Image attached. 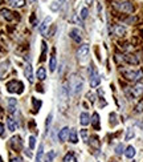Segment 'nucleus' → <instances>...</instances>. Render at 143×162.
I'll use <instances>...</instances> for the list:
<instances>
[{
    "instance_id": "nucleus-1",
    "label": "nucleus",
    "mask_w": 143,
    "mask_h": 162,
    "mask_svg": "<svg viewBox=\"0 0 143 162\" xmlns=\"http://www.w3.org/2000/svg\"><path fill=\"white\" fill-rule=\"evenodd\" d=\"M7 90H8L9 93H19L20 94V93H23V90H24V85L20 81L12 80V81L7 83Z\"/></svg>"
},
{
    "instance_id": "nucleus-2",
    "label": "nucleus",
    "mask_w": 143,
    "mask_h": 162,
    "mask_svg": "<svg viewBox=\"0 0 143 162\" xmlns=\"http://www.w3.org/2000/svg\"><path fill=\"white\" fill-rule=\"evenodd\" d=\"M122 73L127 80H131V81H138L143 77L142 69H138V71H124V69H122Z\"/></svg>"
},
{
    "instance_id": "nucleus-3",
    "label": "nucleus",
    "mask_w": 143,
    "mask_h": 162,
    "mask_svg": "<svg viewBox=\"0 0 143 162\" xmlns=\"http://www.w3.org/2000/svg\"><path fill=\"white\" fill-rule=\"evenodd\" d=\"M124 93H126V96L130 98V100H133V98L138 97V96H141L143 93V85L138 84V85H135L133 88H129V89H126V90H124Z\"/></svg>"
},
{
    "instance_id": "nucleus-4",
    "label": "nucleus",
    "mask_w": 143,
    "mask_h": 162,
    "mask_svg": "<svg viewBox=\"0 0 143 162\" xmlns=\"http://www.w3.org/2000/svg\"><path fill=\"white\" fill-rule=\"evenodd\" d=\"M114 7L126 13H131L134 11V7L130 2H114Z\"/></svg>"
},
{
    "instance_id": "nucleus-5",
    "label": "nucleus",
    "mask_w": 143,
    "mask_h": 162,
    "mask_svg": "<svg viewBox=\"0 0 143 162\" xmlns=\"http://www.w3.org/2000/svg\"><path fill=\"white\" fill-rule=\"evenodd\" d=\"M82 88H83V81L81 79H78V77H76V79L72 81V92L74 94H78L82 90Z\"/></svg>"
},
{
    "instance_id": "nucleus-6",
    "label": "nucleus",
    "mask_w": 143,
    "mask_h": 162,
    "mask_svg": "<svg viewBox=\"0 0 143 162\" xmlns=\"http://www.w3.org/2000/svg\"><path fill=\"white\" fill-rule=\"evenodd\" d=\"M9 143H11V148H12L13 150H16V152H19V150H21V148H23V142H21V138L19 137V136L11 138Z\"/></svg>"
},
{
    "instance_id": "nucleus-7",
    "label": "nucleus",
    "mask_w": 143,
    "mask_h": 162,
    "mask_svg": "<svg viewBox=\"0 0 143 162\" xmlns=\"http://www.w3.org/2000/svg\"><path fill=\"white\" fill-rule=\"evenodd\" d=\"M87 55H89V45H87V44H82V45L78 48V51H77V56H78L80 60H83Z\"/></svg>"
},
{
    "instance_id": "nucleus-8",
    "label": "nucleus",
    "mask_w": 143,
    "mask_h": 162,
    "mask_svg": "<svg viewBox=\"0 0 143 162\" xmlns=\"http://www.w3.org/2000/svg\"><path fill=\"white\" fill-rule=\"evenodd\" d=\"M122 60L126 61V62H129V64H133V65L139 64V58L135 56V55H123Z\"/></svg>"
},
{
    "instance_id": "nucleus-9",
    "label": "nucleus",
    "mask_w": 143,
    "mask_h": 162,
    "mask_svg": "<svg viewBox=\"0 0 143 162\" xmlns=\"http://www.w3.org/2000/svg\"><path fill=\"white\" fill-rule=\"evenodd\" d=\"M69 36L74 40L76 43H81V40H82V35H81V32H80V29H77V28H73L72 31H70V33H69Z\"/></svg>"
},
{
    "instance_id": "nucleus-10",
    "label": "nucleus",
    "mask_w": 143,
    "mask_h": 162,
    "mask_svg": "<svg viewBox=\"0 0 143 162\" xmlns=\"http://www.w3.org/2000/svg\"><path fill=\"white\" fill-rule=\"evenodd\" d=\"M50 21H52V17H50V16H46L45 19H44V21L41 23V25H40V33L45 35V32H46V28L49 27Z\"/></svg>"
},
{
    "instance_id": "nucleus-11",
    "label": "nucleus",
    "mask_w": 143,
    "mask_h": 162,
    "mask_svg": "<svg viewBox=\"0 0 143 162\" xmlns=\"http://www.w3.org/2000/svg\"><path fill=\"white\" fill-rule=\"evenodd\" d=\"M69 132H70L69 128H62L60 130V133H58V139H60L61 142L66 141V139L69 138Z\"/></svg>"
},
{
    "instance_id": "nucleus-12",
    "label": "nucleus",
    "mask_w": 143,
    "mask_h": 162,
    "mask_svg": "<svg viewBox=\"0 0 143 162\" xmlns=\"http://www.w3.org/2000/svg\"><path fill=\"white\" fill-rule=\"evenodd\" d=\"M24 75H25V77H27V80L29 81V83H32V81H33V72H32V65L31 64L25 65Z\"/></svg>"
},
{
    "instance_id": "nucleus-13",
    "label": "nucleus",
    "mask_w": 143,
    "mask_h": 162,
    "mask_svg": "<svg viewBox=\"0 0 143 162\" xmlns=\"http://www.w3.org/2000/svg\"><path fill=\"white\" fill-rule=\"evenodd\" d=\"M100 81H101V79H100V76L97 75V72H94L93 75H90V86L91 88H95V86L100 85Z\"/></svg>"
},
{
    "instance_id": "nucleus-14",
    "label": "nucleus",
    "mask_w": 143,
    "mask_h": 162,
    "mask_svg": "<svg viewBox=\"0 0 143 162\" xmlns=\"http://www.w3.org/2000/svg\"><path fill=\"white\" fill-rule=\"evenodd\" d=\"M80 124H81L82 126H86V125L90 124V116L87 114L86 112H83L80 114Z\"/></svg>"
},
{
    "instance_id": "nucleus-15",
    "label": "nucleus",
    "mask_w": 143,
    "mask_h": 162,
    "mask_svg": "<svg viewBox=\"0 0 143 162\" xmlns=\"http://www.w3.org/2000/svg\"><path fill=\"white\" fill-rule=\"evenodd\" d=\"M91 124H93V128L95 130H100V116L98 113H94L93 117H91Z\"/></svg>"
},
{
    "instance_id": "nucleus-16",
    "label": "nucleus",
    "mask_w": 143,
    "mask_h": 162,
    "mask_svg": "<svg viewBox=\"0 0 143 162\" xmlns=\"http://www.w3.org/2000/svg\"><path fill=\"white\" fill-rule=\"evenodd\" d=\"M61 97L64 98V100H68V97H69V88H68L66 83H64L61 86Z\"/></svg>"
},
{
    "instance_id": "nucleus-17",
    "label": "nucleus",
    "mask_w": 143,
    "mask_h": 162,
    "mask_svg": "<svg viewBox=\"0 0 143 162\" xmlns=\"http://www.w3.org/2000/svg\"><path fill=\"white\" fill-rule=\"evenodd\" d=\"M16 104H17V101L15 100V98H8V110H9V113L16 112Z\"/></svg>"
},
{
    "instance_id": "nucleus-18",
    "label": "nucleus",
    "mask_w": 143,
    "mask_h": 162,
    "mask_svg": "<svg viewBox=\"0 0 143 162\" xmlns=\"http://www.w3.org/2000/svg\"><path fill=\"white\" fill-rule=\"evenodd\" d=\"M7 126H8V130H11V132L16 130V122H15V120L12 117H8V118H7Z\"/></svg>"
},
{
    "instance_id": "nucleus-19",
    "label": "nucleus",
    "mask_w": 143,
    "mask_h": 162,
    "mask_svg": "<svg viewBox=\"0 0 143 162\" xmlns=\"http://www.w3.org/2000/svg\"><path fill=\"white\" fill-rule=\"evenodd\" d=\"M8 65H9L8 61H4L0 64V79H3V76H4L5 72L8 71Z\"/></svg>"
},
{
    "instance_id": "nucleus-20",
    "label": "nucleus",
    "mask_w": 143,
    "mask_h": 162,
    "mask_svg": "<svg viewBox=\"0 0 143 162\" xmlns=\"http://www.w3.org/2000/svg\"><path fill=\"white\" fill-rule=\"evenodd\" d=\"M124 156L127 158H133L135 156V148L134 146H127L126 150H124Z\"/></svg>"
},
{
    "instance_id": "nucleus-21",
    "label": "nucleus",
    "mask_w": 143,
    "mask_h": 162,
    "mask_svg": "<svg viewBox=\"0 0 143 162\" xmlns=\"http://www.w3.org/2000/svg\"><path fill=\"white\" fill-rule=\"evenodd\" d=\"M36 77H37L39 80H45V77H46V72H45V69H44L43 67H40L37 69V73H36Z\"/></svg>"
},
{
    "instance_id": "nucleus-22",
    "label": "nucleus",
    "mask_w": 143,
    "mask_h": 162,
    "mask_svg": "<svg viewBox=\"0 0 143 162\" xmlns=\"http://www.w3.org/2000/svg\"><path fill=\"white\" fill-rule=\"evenodd\" d=\"M69 141L73 142V143H77V142H78V138H77V132H76V129H72V130L69 132Z\"/></svg>"
},
{
    "instance_id": "nucleus-23",
    "label": "nucleus",
    "mask_w": 143,
    "mask_h": 162,
    "mask_svg": "<svg viewBox=\"0 0 143 162\" xmlns=\"http://www.w3.org/2000/svg\"><path fill=\"white\" fill-rule=\"evenodd\" d=\"M56 67H57L56 56H54V55H52V56H50V61H49V69H50V72H53L54 69H56Z\"/></svg>"
},
{
    "instance_id": "nucleus-24",
    "label": "nucleus",
    "mask_w": 143,
    "mask_h": 162,
    "mask_svg": "<svg viewBox=\"0 0 143 162\" xmlns=\"http://www.w3.org/2000/svg\"><path fill=\"white\" fill-rule=\"evenodd\" d=\"M32 104H33V112H35V113H37V112H39V109L41 108V101H39L37 98L32 97Z\"/></svg>"
},
{
    "instance_id": "nucleus-25",
    "label": "nucleus",
    "mask_w": 143,
    "mask_h": 162,
    "mask_svg": "<svg viewBox=\"0 0 143 162\" xmlns=\"http://www.w3.org/2000/svg\"><path fill=\"white\" fill-rule=\"evenodd\" d=\"M114 32H115V35H118V36H123L124 32H126V28L122 27V25H115Z\"/></svg>"
},
{
    "instance_id": "nucleus-26",
    "label": "nucleus",
    "mask_w": 143,
    "mask_h": 162,
    "mask_svg": "<svg viewBox=\"0 0 143 162\" xmlns=\"http://www.w3.org/2000/svg\"><path fill=\"white\" fill-rule=\"evenodd\" d=\"M2 16L4 17L5 20H12L13 19V15H12V12H9L8 9H2Z\"/></svg>"
},
{
    "instance_id": "nucleus-27",
    "label": "nucleus",
    "mask_w": 143,
    "mask_h": 162,
    "mask_svg": "<svg viewBox=\"0 0 143 162\" xmlns=\"http://www.w3.org/2000/svg\"><path fill=\"white\" fill-rule=\"evenodd\" d=\"M54 157H56V152L50 150V152L45 156V158H44V162H52V161L54 160Z\"/></svg>"
},
{
    "instance_id": "nucleus-28",
    "label": "nucleus",
    "mask_w": 143,
    "mask_h": 162,
    "mask_svg": "<svg viewBox=\"0 0 143 162\" xmlns=\"http://www.w3.org/2000/svg\"><path fill=\"white\" fill-rule=\"evenodd\" d=\"M41 48H43V51H41V57H40V61H44L45 60V57H46V43L45 41H41Z\"/></svg>"
},
{
    "instance_id": "nucleus-29",
    "label": "nucleus",
    "mask_w": 143,
    "mask_h": 162,
    "mask_svg": "<svg viewBox=\"0 0 143 162\" xmlns=\"http://www.w3.org/2000/svg\"><path fill=\"white\" fill-rule=\"evenodd\" d=\"M43 156H44V145H40L39 152H37V156H36V162H41Z\"/></svg>"
},
{
    "instance_id": "nucleus-30",
    "label": "nucleus",
    "mask_w": 143,
    "mask_h": 162,
    "mask_svg": "<svg viewBox=\"0 0 143 162\" xmlns=\"http://www.w3.org/2000/svg\"><path fill=\"white\" fill-rule=\"evenodd\" d=\"M64 162H77V158L74 154H72V153H68L66 156L64 157Z\"/></svg>"
},
{
    "instance_id": "nucleus-31",
    "label": "nucleus",
    "mask_w": 143,
    "mask_h": 162,
    "mask_svg": "<svg viewBox=\"0 0 143 162\" xmlns=\"http://www.w3.org/2000/svg\"><path fill=\"white\" fill-rule=\"evenodd\" d=\"M87 15H89V11H87L86 7H82L81 11H80V16H81V19H86Z\"/></svg>"
},
{
    "instance_id": "nucleus-32",
    "label": "nucleus",
    "mask_w": 143,
    "mask_h": 162,
    "mask_svg": "<svg viewBox=\"0 0 143 162\" xmlns=\"http://www.w3.org/2000/svg\"><path fill=\"white\" fill-rule=\"evenodd\" d=\"M11 5L12 7H23L24 0H11Z\"/></svg>"
},
{
    "instance_id": "nucleus-33",
    "label": "nucleus",
    "mask_w": 143,
    "mask_h": 162,
    "mask_svg": "<svg viewBox=\"0 0 143 162\" xmlns=\"http://www.w3.org/2000/svg\"><path fill=\"white\" fill-rule=\"evenodd\" d=\"M60 4L61 3H58V2H52L50 3V9H52L53 12H57L58 8H60Z\"/></svg>"
},
{
    "instance_id": "nucleus-34",
    "label": "nucleus",
    "mask_w": 143,
    "mask_h": 162,
    "mask_svg": "<svg viewBox=\"0 0 143 162\" xmlns=\"http://www.w3.org/2000/svg\"><path fill=\"white\" fill-rule=\"evenodd\" d=\"M35 145H36V137L35 136H31V137H29V149L33 150Z\"/></svg>"
},
{
    "instance_id": "nucleus-35",
    "label": "nucleus",
    "mask_w": 143,
    "mask_h": 162,
    "mask_svg": "<svg viewBox=\"0 0 143 162\" xmlns=\"http://www.w3.org/2000/svg\"><path fill=\"white\" fill-rule=\"evenodd\" d=\"M134 136H135L134 130H133V129H129V130H127V133H126V136H124V139H126V141H129V139H131Z\"/></svg>"
},
{
    "instance_id": "nucleus-36",
    "label": "nucleus",
    "mask_w": 143,
    "mask_h": 162,
    "mask_svg": "<svg viewBox=\"0 0 143 162\" xmlns=\"http://www.w3.org/2000/svg\"><path fill=\"white\" fill-rule=\"evenodd\" d=\"M124 152V148H123V145L122 143H119V145H117V148H115V153L118 154V156H121Z\"/></svg>"
},
{
    "instance_id": "nucleus-37",
    "label": "nucleus",
    "mask_w": 143,
    "mask_h": 162,
    "mask_svg": "<svg viewBox=\"0 0 143 162\" xmlns=\"http://www.w3.org/2000/svg\"><path fill=\"white\" fill-rule=\"evenodd\" d=\"M89 143H90L91 146H94V148H98V145H100V143H98V138L97 137H91Z\"/></svg>"
},
{
    "instance_id": "nucleus-38",
    "label": "nucleus",
    "mask_w": 143,
    "mask_h": 162,
    "mask_svg": "<svg viewBox=\"0 0 143 162\" xmlns=\"http://www.w3.org/2000/svg\"><path fill=\"white\" fill-rule=\"evenodd\" d=\"M135 112H137V113L143 112V100L139 101V104H138L137 106H135Z\"/></svg>"
},
{
    "instance_id": "nucleus-39",
    "label": "nucleus",
    "mask_w": 143,
    "mask_h": 162,
    "mask_svg": "<svg viewBox=\"0 0 143 162\" xmlns=\"http://www.w3.org/2000/svg\"><path fill=\"white\" fill-rule=\"evenodd\" d=\"M52 122V114H49L48 116V118H46V122H45V129H46V132H48V129H49V124Z\"/></svg>"
},
{
    "instance_id": "nucleus-40",
    "label": "nucleus",
    "mask_w": 143,
    "mask_h": 162,
    "mask_svg": "<svg viewBox=\"0 0 143 162\" xmlns=\"http://www.w3.org/2000/svg\"><path fill=\"white\" fill-rule=\"evenodd\" d=\"M81 137H82V139H83V141H87V132L85 130V129H82V130H81Z\"/></svg>"
},
{
    "instance_id": "nucleus-41",
    "label": "nucleus",
    "mask_w": 143,
    "mask_h": 162,
    "mask_svg": "<svg viewBox=\"0 0 143 162\" xmlns=\"http://www.w3.org/2000/svg\"><path fill=\"white\" fill-rule=\"evenodd\" d=\"M87 97H89V100H90L91 102H94V101H95V96H94L93 93H91V92H90V93H87Z\"/></svg>"
},
{
    "instance_id": "nucleus-42",
    "label": "nucleus",
    "mask_w": 143,
    "mask_h": 162,
    "mask_svg": "<svg viewBox=\"0 0 143 162\" xmlns=\"http://www.w3.org/2000/svg\"><path fill=\"white\" fill-rule=\"evenodd\" d=\"M11 162H23V160L20 157H13V158H11Z\"/></svg>"
},
{
    "instance_id": "nucleus-43",
    "label": "nucleus",
    "mask_w": 143,
    "mask_h": 162,
    "mask_svg": "<svg viewBox=\"0 0 143 162\" xmlns=\"http://www.w3.org/2000/svg\"><path fill=\"white\" fill-rule=\"evenodd\" d=\"M0 136H2V137L4 136V125L3 124H0Z\"/></svg>"
},
{
    "instance_id": "nucleus-44",
    "label": "nucleus",
    "mask_w": 143,
    "mask_h": 162,
    "mask_svg": "<svg viewBox=\"0 0 143 162\" xmlns=\"http://www.w3.org/2000/svg\"><path fill=\"white\" fill-rule=\"evenodd\" d=\"M110 118L115 120V114H114V113H111V114H110ZM115 124H117V121H111V125H115Z\"/></svg>"
},
{
    "instance_id": "nucleus-45",
    "label": "nucleus",
    "mask_w": 143,
    "mask_h": 162,
    "mask_svg": "<svg viewBox=\"0 0 143 162\" xmlns=\"http://www.w3.org/2000/svg\"><path fill=\"white\" fill-rule=\"evenodd\" d=\"M25 154H27V156L31 158L32 157V152H31V149H28V150H25Z\"/></svg>"
},
{
    "instance_id": "nucleus-46",
    "label": "nucleus",
    "mask_w": 143,
    "mask_h": 162,
    "mask_svg": "<svg viewBox=\"0 0 143 162\" xmlns=\"http://www.w3.org/2000/svg\"><path fill=\"white\" fill-rule=\"evenodd\" d=\"M86 3H87V4H91V3H93V0H86Z\"/></svg>"
},
{
    "instance_id": "nucleus-47",
    "label": "nucleus",
    "mask_w": 143,
    "mask_h": 162,
    "mask_svg": "<svg viewBox=\"0 0 143 162\" xmlns=\"http://www.w3.org/2000/svg\"><path fill=\"white\" fill-rule=\"evenodd\" d=\"M60 2H61V3H64V2H65V0H60Z\"/></svg>"
},
{
    "instance_id": "nucleus-48",
    "label": "nucleus",
    "mask_w": 143,
    "mask_h": 162,
    "mask_svg": "<svg viewBox=\"0 0 143 162\" xmlns=\"http://www.w3.org/2000/svg\"><path fill=\"white\" fill-rule=\"evenodd\" d=\"M0 162H3V160H2V157H0Z\"/></svg>"
},
{
    "instance_id": "nucleus-49",
    "label": "nucleus",
    "mask_w": 143,
    "mask_h": 162,
    "mask_svg": "<svg viewBox=\"0 0 143 162\" xmlns=\"http://www.w3.org/2000/svg\"><path fill=\"white\" fill-rule=\"evenodd\" d=\"M0 116H2V110H0Z\"/></svg>"
},
{
    "instance_id": "nucleus-50",
    "label": "nucleus",
    "mask_w": 143,
    "mask_h": 162,
    "mask_svg": "<svg viewBox=\"0 0 143 162\" xmlns=\"http://www.w3.org/2000/svg\"><path fill=\"white\" fill-rule=\"evenodd\" d=\"M31 2H36V0H31Z\"/></svg>"
}]
</instances>
